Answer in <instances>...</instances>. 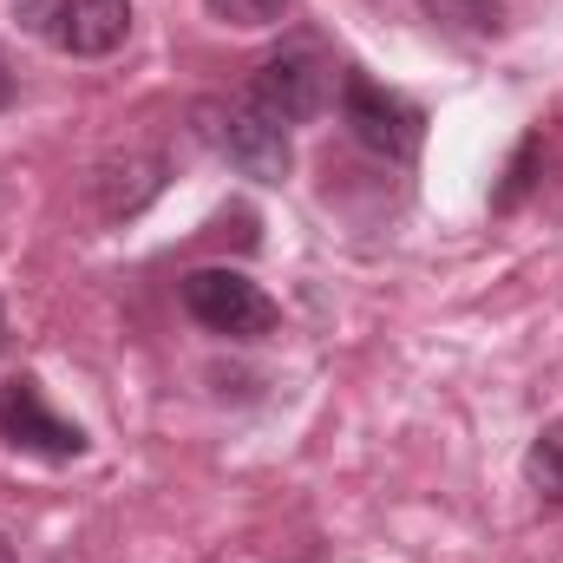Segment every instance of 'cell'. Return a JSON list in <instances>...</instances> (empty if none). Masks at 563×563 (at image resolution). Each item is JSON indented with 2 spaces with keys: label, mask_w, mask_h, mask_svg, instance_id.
<instances>
[{
  "label": "cell",
  "mask_w": 563,
  "mask_h": 563,
  "mask_svg": "<svg viewBox=\"0 0 563 563\" xmlns=\"http://www.w3.org/2000/svg\"><path fill=\"white\" fill-rule=\"evenodd\" d=\"M184 308L197 328L230 334V341H263L276 328V301L236 269H190L184 276Z\"/></svg>",
  "instance_id": "cell-4"
},
{
  "label": "cell",
  "mask_w": 563,
  "mask_h": 563,
  "mask_svg": "<svg viewBox=\"0 0 563 563\" xmlns=\"http://www.w3.org/2000/svg\"><path fill=\"white\" fill-rule=\"evenodd\" d=\"M197 132H203V144H210L223 164H236V170L256 177V184H282L288 164H295L288 125L269 119L250 92H243V99H203V106H197Z\"/></svg>",
  "instance_id": "cell-1"
},
{
  "label": "cell",
  "mask_w": 563,
  "mask_h": 563,
  "mask_svg": "<svg viewBox=\"0 0 563 563\" xmlns=\"http://www.w3.org/2000/svg\"><path fill=\"white\" fill-rule=\"evenodd\" d=\"M13 13L53 53H73V59H106L132 33V0H20Z\"/></svg>",
  "instance_id": "cell-2"
},
{
  "label": "cell",
  "mask_w": 563,
  "mask_h": 563,
  "mask_svg": "<svg viewBox=\"0 0 563 563\" xmlns=\"http://www.w3.org/2000/svg\"><path fill=\"white\" fill-rule=\"evenodd\" d=\"M0 563H13V544H7V538H0Z\"/></svg>",
  "instance_id": "cell-11"
},
{
  "label": "cell",
  "mask_w": 563,
  "mask_h": 563,
  "mask_svg": "<svg viewBox=\"0 0 563 563\" xmlns=\"http://www.w3.org/2000/svg\"><path fill=\"white\" fill-rule=\"evenodd\" d=\"M13 106V73H7V59H0V112Z\"/></svg>",
  "instance_id": "cell-10"
},
{
  "label": "cell",
  "mask_w": 563,
  "mask_h": 563,
  "mask_svg": "<svg viewBox=\"0 0 563 563\" xmlns=\"http://www.w3.org/2000/svg\"><path fill=\"white\" fill-rule=\"evenodd\" d=\"M0 334H7V328H0Z\"/></svg>",
  "instance_id": "cell-12"
},
{
  "label": "cell",
  "mask_w": 563,
  "mask_h": 563,
  "mask_svg": "<svg viewBox=\"0 0 563 563\" xmlns=\"http://www.w3.org/2000/svg\"><path fill=\"white\" fill-rule=\"evenodd\" d=\"M341 119H347V132H354L361 151H374L387 164H407L426 139L420 106L400 99V92H387V86H374V79H361V73L341 79Z\"/></svg>",
  "instance_id": "cell-3"
},
{
  "label": "cell",
  "mask_w": 563,
  "mask_h": 563,
  "mask_svg": "<svg viewBox=\"0 0 563 563\" xmlns=\"http://www.w3.org/2000/svg\"><path fill=\"white\" fill-rule=\"evenodd\" d=\"M525 472H531V485H538V492L563 498V420H551L538 439H531V452H525Z\"/></svg>",
  "instance_id": "cell-7"
},
{
  "label": "cell",
  "mask_w": 563,
  "mask_h": 563,
  "mask_svg": "<svg viewBox=\"0 0 563 563\" xmlns=\"http://www.w3.org/2000/svg\"><path fill=\"white\" fill-rule=\"evenodd\" d=\"M217 20H230V26H276L282 13H288V0H203Z\"/></svg>",
  "instance_id": "cell-8"
},
{
  "label": "cell",
  "mask_w": 563,
  "mask_h": 563,
  "mask_svg": "<svg viewBox=\"0 0 563 563\" xmlns=\"http://www.w3.org/2000/svg\"><path fill=\"white\" fill-rule=\"evenodd\" d=\"M0 439L20 445V452H33V459H79L86 452V432L46 407V394H40L33 374H20V380L0 387Z\"/></svg>",
  "instance_id": "cell-6"
},
{
  "label": "cell",
  "mask_w": 563,
  "mask_h": 563,
  "mask_svg": "<svg viewBox=\"0 0 563 563\" xmlns=\"http://www.w3.org/2000/svg\"><path fill=\"white\" fill-rule=\"evenodd\" d=\"M328 92H334V66H328L314 46H288V53H276V59H263L256 79H250V99H256L269 119H282V125L321 119Z\"/></svg>",
  "instance_id": "cell-5"
},
{
  "label": "cell",
  "mask_w": 563,
  "mask_h": 563,
  "mask_svg": "<svg viewBox=\"0 0 563 563\" xmlns=\"http://www.w3.org/2000/svg\"><path fill=\"white\" fill-rule=\"evenodd\" d=\"M439 20H459V26H492V13H498V0H426Z\"/></svg>",
  "instance_id": "cell-9"
}]
</instances>
